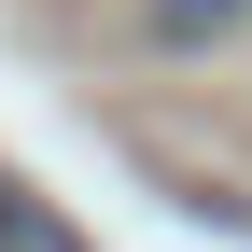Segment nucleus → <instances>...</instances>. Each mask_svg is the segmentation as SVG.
Masks as SVG:
<instances>
[{
  "instance_id": "1",
  "label": "nucleus",
  "mask_w": 252,
  "mask_h": 252,
  "mask_svg": "<svg viewBox=\"0 0 252 252\" xmlns=\"http://www.w3.org/2000/svg\"><path fill=\"white\" fill-rule=\"evenodd\" d=\"M238 14H252V0H154L140 28H154V56H210V42H224Z\"/></svg>"
},
{
  "instance_id": "2",
  "label": "nucleus",
  "mask_w": 252,
  "mask_h": 252,
  "mask_svg": "<svg viewBox=\"0 0 252 252\" xmlns=\"http://www.w3.org/2000/svg\"><path fill=\"white\" fill-rule=\"evenodd\" d=\"M0 252H84V238L56 224V210L28 196V182H0Z\"/></svg>"
}]
</instances>
